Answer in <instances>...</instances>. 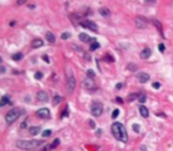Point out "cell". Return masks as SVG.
Here are the masks:
<instances>
[{"label":"cell","instance_id":"obj_1","mask_svg":"<svg viewBox=\"0 0 173 151\" xmlns=\"http://www.w3.org/2000/svg\"><path fill=\"white\" fill-rule=\"evenodd\" d=\"M111 130H112V133H113V136L115 137V139H118V141H120V142H122V143H127L128 142L127 131H126L125 126L122 125L121 123H119V122L113 123L112 126H111Z\"/></svg>","mask_w":173,"mask_h":151},{"label":"cell","instance_id":"obj_2","mask_svg":"<svg viewBox=\"0 0 173 151\" xmlns=\"http://www.w3.org/2000/svg\"><path fill=\"white\" fill-rule=\"evenodd\" d=\"M43 144V141H18L17 142V146L19 149H22V150H34V149L39 148L40 145Z\"/></svg>","mask_w":173,"mask_h":151},{"label":"cell","instance_id":"obj_3","mask_svg":"<svg viewBox=\"0 0 173 151\" xmlns=\"http://www.w3.org/2000/svg\"><path fill=\"white\" fill-rule=\"evenodd\" d=\"M19 116H20V110L14 108V109H12V110H9V111L7 112V114L5 116V120H6L7 124H12L18 119Z\"/></svg>","mask_w":173,"mask_h":151},{"label":"cell","instance_id":"obj_4","mask_svg":"<svg viewBox=\"0 0 173 151\" xmlns=\"http://www.w3.org/2000/svg\"><path fill=\"white\" fill-rule=\"evenodd\" d=\"M91 113L93 114L94 117H99L103 113V104L99 102L93 103L91 106Z\"/></svg>","mask_w":173,"mask_h":151},{"label":"cell","instance_id":"obj_5","mask_svg":"<svg viewBox=\"0 0 173 151\" xmlns=\"http://www.w3.org/2000/svg\"><path fill=\"white\" fill-rule=\"evenodd\" d=\"M76 85H77V82H76V78L73 74H70L68 78H67V85H66V89H67V92L68 93H73L74 89H76Z\"/></svg>","mask_w":173,"mask_h":151},{"label":"cell","instance_id":"obj_6","mask_svg":"<svg viewBox=\"0 0 173 151\" xmlns=\"http://www.w3.org/2000/svg\"><path fill=\"white\" fill-rule=\"evenodd\" d=\"M36 116L39 118H41V119H48L50 116H51V112H50V110L47 108H41L36 111Z\"/></svg>","mask_w":173,"mask_h":151},{"label":"cell","instance_id":"obj_7","mask_svg":"<svg viewBox=\"0 0 173 151\" xmlns=\"http://www.w3.org/2000/svg\"><path fill=\"white\" fill-rule=\"evenodd\" d=\"M134 22H135V26H137L139 30H144V28L147 27V19L143 18V17H138V18H135Z\"/></svg>","mask_w":173,"mask_h":151},{"label":"cell","instance_id":"obj_8","mask_svg":"<svg viewBox=\"0 0 173 151\" xmlns=\"http://www.w3.org/2000/svg\"><path fill=\"white\" fill-rule=\"evenodd\" d=\"M82 85H84V87H85L86 90H90V91L95 89V83H94V80L92 79V78H88V77L84 79Z\"/></svg>","mask_w":173,"mask_h":151},{"label":"cell","instance_id":"obj_9","mask_svg":"<svg viewBox=\"0 0 173 151\" xmlns=\"http://www.w3.org/2000/svg\"><path fill=\"white\" fill-rule=\"evenodd\" d=\"M80 25H81L82 27L90 28L91 31H94V32L98 30L97 24H95V22H93V21H91V20H85V21H81V22H80Z\"/></svg>","mask_w":173,"mask_h":151},{"label":"cell","instance_id":"obj_10","mask_svg":"<svg viewBox=\"0 0 173 151\" xmlns=\"http://www.w3.org/2000/svg\"><path fill=\"white\" fill-rule=\"evenodd\" d=\"M137 78L140 83H143V84L147 83V82L150 80V76H149V73H146V72H140V73H138Z\"/></svg>","mask_w":173,"mask_h":151},{"label":"cell","instance_id":"obj_11","mask_svg":"<svg viewBox=\"0 0 173 151\" xmlns=\"http://www.w3.org/2000/svg\"><path fill=\"white\" fill-rule=\"evenodd\" d=\"M36 99L40 100V102H47L48 100V95L45 91H40V92L36 93Z\"/></svg>","mask_w":173,"mask_h":151},{"label":"cell","instance_id":"obj_12","mask_svg":"<svg viewBox=\"0 0 173 151\" xmlns=\"http://www.w3.org/2000/svg\"><path fill=\"white\" fill-rule=\"evenodd\" d=\"M139 112H140V114H141L143 117H145V118H147V117H149V114H150L149 109L146 108L145 105H140V108H139Z\"/></svg>","mask_w":173,"mask_h":151},{"label":"cell","instance_id":"obj_13","mask_svg":"<svg viewBox=\"0 0 173 151\" xmlns=\"http://www.w3.org/2000/svg\"><path fill=\"white\" fill-rule=\"evenodd\" d=\"M149 57H151V50L150 49H144L141 52H140V58H143V59H147Z\"/></svg>","mask_w":173,"mask_h":151},{"label":"cell","instance_id":"obj_14","mask_svg":"<svg viewBox=\"0 0 173 151\" xmlns=\"http://www.w3.org/2000/svg\"><path fill=\"white\" fill-rule=\"evenodd\" d=\"M45 38H46V40L48 41V43H55V37H54V34L52 33V32H46V34H45Z\"/></svg>","mask_w":173,"mask_h":151},{"label":"cell","instance_id":"obj_15","mask_svg":"<svg viewBox=\"0 0 173 151\" xmlns=\"http://www.w3.org/2000/svg\"><path fill=\"white\" fill-rule=\"evenodd\" d=\"M79 39L81 40L82 43H90L92 38L90 37V36H87L86 33H80V34H79Z\"/></svg>","mask_w":173,"mask_h":151},{"label":"cell","instance_id":"obj_16","mask_svg":"<svg viewBox=\"0 0 173 151\" xmlns=\"http://www.w3.org/2000/svg\"><path fill=\"white\" fill-rule=\"evenodd\" d=\"M43 45H44V43L41 39H35V40H33V43H32V47H34V49H39V47H41Z\"/></svg>","mask_w":173,"mask_h":151},{"label":"cell","instance_id":"obj_17","mask_svg":"<svg viewBox=\"0 0 173 151\" xmlns=\"http://www.w3.org/2000/svg\"><path fill=\"white\" fill-rule=\"evenodd\" d=\"M152 24H153L155 27H157V30H158L159 32H163V25H161V22L159 21V20H157V19H153V20H152Z\"/></svg>","mask_w":173,"mask_h":151},{"label":"cell","instance_id":"obj_18","mask_svg":"<svg viewBox=\"0 0 173 151\" xmlns=\"http://www.w3.org/2000/svg\"><path fill=\"white\" fill-rule=\"evenodd\" d=\"M40 130H41L40 126H32V127H30V133L32 136H35L40 132Z\"/></svg>","mask_w":173,"mask_h":151},{"label":"cell","instance_id":"obj_19","mask_svg":"<svg viewBox=\"0 0 173 151\" xmlns=\"http://www.w3.org/2000/svg\"><path fill=\"white\" fill-rule=\"evenodd\" d=\"M99 13H100L103 17H108L109 16V9L105 8V7H101V8L99 9Z\"/></svg>","mask_w":173,"mask_h":151},{"label":"cell","instance_id":"obj_20","mask_svg":"<svg viewBox=\"0 0 173 151\" xmlns=\"http://www.w3.org/2000/svg\"><path fill=\"white\" fill-rule=\"evenodd\" d=\"M8 102H9L8 97H7V96H4L3 98H1V100H0V108H3V106H5V105H6Z\"/></svg>","mask_w":173,"mask_h":151},{"label":"cell","instance_id":"obj_21","mask_svg":"<svg viewBox=\"0 0 173 151\" xmlns=\"http://www.w3.org/2000/svg\"><path fill=\"white\" fill-rule=\"evenodd\" d=\"M127 68L130 70L131 72H135L138 70V66L135 64H133V63H130V64H128V66H127Z\"/></svg>","mask_w":173,"mask_h":151},{"label":"cell","instance_id":"obj_22","mask_svg":"<svg viewBox=\"0 0 173 151\" xmlns=\"http://www.w3.org/2000/svg\"><path fill=\"white\" fill-rule=\"evenodd\" d=\"M12 59L13 60H15V62H19V60H21L22 59V53H15V54H13L12 56Z\"/></svg>","mask_w":173,"mask_h":151},{"label":"cell","instance_id":"obj_23","mask_svg":"<svg viewBox=\"0 0 173 151\" xmlns=\"http://www.w3.org/2000/svg\"><path fill=\"white\" fill-rule=\"evenodd\" d=\"M99 47H100V44L97 43V41H94V43L91 44V47H90V49H91V51H95V50H98Z\"/></svg>","mask_w":173,"mask_h":151},{"label":"cell","instance_id":"obj_24","mask_svg":"<svg viewBox=\"0 0 173 151\" xmlns=\"http://www.w3.org/2000/svg\"><path fill=\"white\" fill-rule=\"evenodd\" d=\"M139 98V95H137V93H131L130 96H128V102H133L134 99Z\"/></svg>","mask_w":173,"mask_h":151},{"label":"cell","instance_id":"obj_25","mask_svg":"<svg viewBox=\"0 0 173 151\" xmlns=\"http://www.w3.org/2000/svg\"><path fill=\"white\" fill-rule=\"evenodd\" d=\"M59 144H60V139L57 138V139H54V142H53L51 145H50V148H51V149H54V148H57Z\"/></svg>","mask_w":173,"mask_h":151},{"label":"cell","instance_id":"obj_26","mask_svg":"<svg viewBox=\"0 0 173 151\" xmlns=\"http://www.w3.org/2000/svg\"><path fill=\"white\" fill-rule=\"evenodd\" d=\"M60 102H61V97H60V96H55L54 98H53V105H58Z\"/></svg>","mask_w":173,"mask_h":151},{"label":"cell","instance_id":"obj_27","mask_svg":"<svg viewBox=\"0 0 173 151\" xmlns=\"http://www.w3.org/2000/svg\"><path fill=\"white\" fill-rule=\"evenodd\" d=\"M104 59H105V62H108V63H113V62H114V59L112 58V56H109V54H106Z\"/></svg>","mask_w":173,"mask_h":151},{"label":"cell","instance_id":"obj_28","mask_svg":"<svg viewBox=\"0 0 173 151\" xmlns=\"http://www.w3.org/2000/svg\"><path fill=\"white\" fill-rule=\"evenodd\" d=\"M138 99H139V103H140V104H144V103L146 102V96H145V95H140Z\"/></svg>","mask_w":173,"mask_h":151},{"label":"cell","instance_id":"obj_29","mask_svg":"<svg viewBox=\"0 0 173 151\" xmlns=\"http://www.w3.org/2000/svg\"><path fill=\"white\" fill-rule=\"evenodd\" d=\"M94 76H95V73H94L93 70H87V77L88 78H92V79H93Z\"/></svg>","mask_w":173,"mask_h":151},{"label":"cell","instance_id":"obj_30","mask_svg":"<svg viewBox=\"0 0 173 151\" xmlns=\"http://www.w3.org/2000/svg\"><path fill=\"white\" fill-rule=\"evenodd\" d=\"M132 129H133V131H134V132H140V125H139V124H134V125H133V126H132Z\"/></svg>","mask_w":173,"mask_h":151},{"label":"cell","instance_id":"obj_31","mask_svg":"<svg viewBox=\"0 0 173 151\" xmlns=\"http://www.w3.org/2000/svg\"><path fill=\"white\" fill-rule=\"evenodd\" d=\"M51 135H52L51 130H45V131L43 132V137H44V138H45V137H50Z\"/></svg>","mask_w":173,"mask_h":151},{"label":"cell","instance_id":"obj_32","mask_svg":"<svg viewBox=\"0 0 173 151\" xmlns=\"http://www.w3.org/2000/svg\"><path fill=\"white\" fill-rule=\"evenodd\" d=\"M71 37V34L68 33V32H65V33H63L61 34V39L63 40H66V39H68V38Z\"/></svg>","mask_w":173,"mask_h":151},{"label":"cell","instance_id":"obj_33","mask_svg":"<svg viewBox=\"0 0 173 151\" xmlns=\"http://www.w3.org/2000/svg\"><path fill=\"white\" fill-rule=\"evenodd\" d=\"M119 112H120V111H119L118 109H115L114 111L112 112V118H113V119H115V118L118 117V116H119Z\"/></svg>","mask_w":173,"mask_h":151},{"label":"cell","instance_id":"obj_34","mask_svg":"<svg viewBox=\"0 0 173 151\" xmlns=\"http://www.w3.org/2000/svg\"><path fill=\"white\" fill-rule=\"evenodd\" d=\"M152 87H153V89H160V83H159V82H155V83H153L152 84Z\"/></svg>","mask_w":173,"mask_h":151},{"label":"cell","instance_id":"obj_35","mask_svg":"<svg viewBox=\"0 0 173 151\" xmlns=\"http://www.w3.org/2000/svg\"><path fill=\"white\" fill-rule=\"evenodd\" d=\"M34 77H35V79H41V78H43V73H41V72H35Z\"/></svg>","mask_w":173,"mask_h":151},{"label":"cell","instance_id":"obj_36","mask_svg":"<svg viewBox=\"0 0 173 151\" xmlns=\"http://www.w3.org/2000/svg\"><path fill=\"white\" fill-rule=\"evenodd\" d=\"M159 51H160V52H165V45L164 44H159Z\"/></svg>","mask_w":173,"mask_h":151},{"label":"cell","instance_id":"obj_37","mask_svg":"<svg viewBox=\"0 0 173 151\" xmlns=\"http://www.w3.org/2000/svg\"><path fill=\"white\" fill-rule=\"evenodd\" d=\"M26 1H27V0H18V1H17V5H18V6L24 5V4H26Z\"/></svg>","mask_w":173,"mask_h":151},{"label":"cell","instance_id":"obj_38","mask_svg":"<svg viewBox=\"0 0 173 151\" xmlns=\"http://www.w3.org/2000/svg\"><path fill=\"white\" fill-rule=\"evenodd\" d=\"M121 87H122V84H121V83H118V84H117V86H115V89H117V90H120Z\"/></svg>","mask_w":173,"mask_h":151},{"label":"cell","instance_id":"obj_39","mask_svg":"<svg viewBox=\"0 0 173 151\" xmlns=\"http://www.w3.org/2000/svg\"><path fill=\"white\" fill-rule=\"evenodd\" d=\"M26 126H27V123H26V122H22V124L20 125V127H21V129H25Z\"/></svg>","mask_w":173,"mask_h":151},{"label":"cell","instance_id":"obj_40","mask_svg":"<svg viewBox=\"0 0 173 151\" xmlns=\"http://www.w3.org/2000/svg\"><path fill=\"white\" fill-rule=\"evenodd\" d=\"M43 59H44V60H45L46 63H50V59L47 58V56H43Z\"/></svg>","mask_w":173,"mask_h":151},{"label":"cell","instance_id":"obj_41","mask_svg":"<svg viewBox=\"0 0 173 151\" xmlns=\"http://www.w3.org/2000/svg\"><path fill=\"white\" fill-rule=\"evenodd\" d=\"M88 123H90V125H91V127H94V126H95V124H94V122H93V120H90Z\"/></svg>","mask_w":173,"mask_h":151},{"label":"cell","instance_id":"obj_42","mask_svg":"<svg viewBox=\"0 0 173 151\" xmlns=\"http://www.w3.org/2000/svg\"><path fill=\"white\" fill-rule=\"evenodd\" d=\"M97 136H98V137H99V136H101V132H103V131H101V130H98V131H97Z\"/></svg>","mask_w":173,"mask_h":151},{"label":"cell","instance_id":"obj_43","mask_svg":"<svg viewBox=\"0 0 173 151\" xmlns=\"http://www.w3.org/2000/svg\"><path fill=\"white\" fill-rule=\"evenodd\" d=\"M117 102L121 104V103H122V99H121V98H119V97H118V98H117Z\"/></svg>","mask_w":173,"mask_h":151},{"label":"cell","instance_id":"obj_44","mask_svg":"<svg viewBox=\"0 0 173 151\" xmlns=\"http://www.w3.org/2000/svg\"><path fill=\"white\" fill-rule=\"evenodd\" d=\"M147 1H149V3H154L155 0H147Z\"/></svg>","mask_w":173,"mask_h":151},{"label":"cell","instance_id":"obj_45","mask_svg":"<svg viewBox=\"0 0 173 151\" xmlns=\"http://www.w3.org/2000/svg\"><path fill=\"white\" fill-rule=\"evenodd\" d=\"M172 6H173V0H172Z\"/></svg>","mask_w":173,"mask_h":151}]
</instances>
